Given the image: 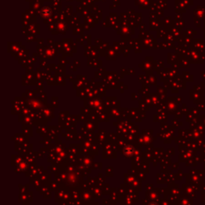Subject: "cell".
<instances>
[{
    "label": "cell",
    "mask_w": 205,
    "mask_h": 205,
    "mask_svg": "<svg viewBox=\"0 0 205 205\" xmlns=\"http://www.w3.org/2000/svg\"><path fill=\"white\" fill-rule=\"evenodd\" d=\"M148 205H158L156 203H151V204H149Z\"/></svg>",
    "instance_id": "2"
},
{
    "label": "cell",
    "mask_w": 205,
    "mask_h": 205,
    "mask_svg": "<svg viewBox=\"0 0 205 205\" xmlns=\"http://www.w3.org/2000/svg\"><path fill=\"white\" fill-rule=\"evenodd\" d=\"M134 151H135V150H134V148H133L132 146H131V145L126 146L124 149V155H125L127 158L132 157L133 155H134Z\"/></svg>",
    "instance_id": "1"
}]
</instances>
